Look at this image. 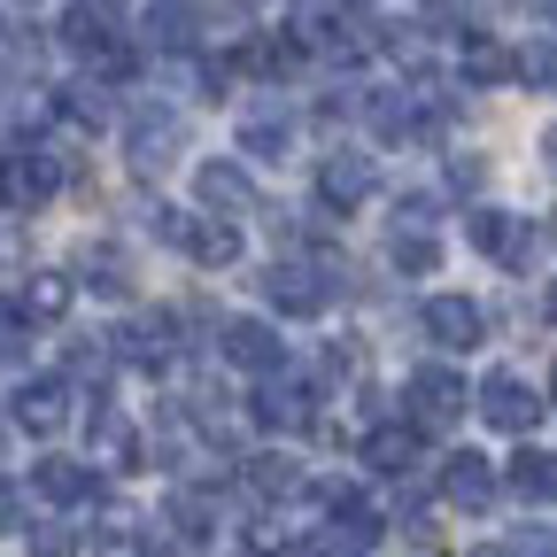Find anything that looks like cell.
Here are the masks:
<instances>
[{
    "mask_svg": "<svg viewBox=\"0 0 557 557\" xmlns=\"http://www.w3.org/2000/svg\"><path fill=\"white\" fill-rule=\"evenodd\" d=\"M94 442H101V457H116V465L139 457V442H132V426H124L116 410H94Z\"/></svg>",
    "mask_w": 557,
    "mask_h": 557,
    "instance_id": "f1b7e54d",
    "label": "cell"
},
{
    "mask_svg": "<svg viewBox=\"0 0 557 557\" xmlns=\"http://www.w3.org/2000/svg\"><path fill=\"white\" fill-rule=\"evenodd\" d=\"M70 295H78V287H70L62 271H39V278H24V302H16V310H24V318H62Z\"/></svg>",
    "mask_w": 557,
    "mask_h": 557,
    "instance_id": "cb8c5ba5",
    "label": "cell"
},
{
    "mask_svg": "<svg viewBox=\"0 0 557 557\" xmlns=\"http://www.w3.org/2000/svg\"><path fill=\"white\" fill-rule=\"evenodd\" d=\"M240 156L287 163V156H295V116H287V109H248V116H240Z\"/></svg>",
    "mask_w": 557,
    "mask_h": 557,
    "instance_id": "2e32d148",
    "label": "cell"
},
{
    "mask_svg": "<svg viewBox=\"0 0 557 557\" xmlns=\"http://www.w3.org/2000/svg\"><path fill=\"white\" fill-rule=\"evenodd\" d=\"M472 248L487 263H504V271H527L534 263V225L511 218V209H480V218H472Z\"/></svg>",
    "mask_w": 557,
    "mask_h": 557,
    "instance_id": "ba28073f",
    "label": "cell"
},
{
    "mask_svg": "<svg viewBox=\"0 0 557 557\" xmlns=\"http://www.w3.org/2000/svg\"><path fill=\"white\" fill-rule=\"evenodd\" d=\"M148 225L178 248V256H194L201 271H225V263H240V233L225 225V218H178V209H148Z\"/></svg>",
    "mask_w": 557,
    "mask_h": 557,
    "instance_id": "6da1fadb",
    "label": "cell"
},
{
    "mask_svg": "<svg viewBox=\"0 0 557 557\" xmlns=\"http://www.w3.org/2000/svg\"><path fill=\"white\" fill-rule=\"evenodd\" d=\"M542 318H549V325H557V278H549V295H542Z\"/></svg>",
    "mask_w": 557,
    "mask_h": 557,
    "instance_id": "d590c367",
    "label": "cell"
},
{
    "mask_svg": "<svg viewBox=\"0 0 557 557\" xmlns=\"http://www.w3.org/2000/svg\"><path fill=\"white\" fill-rule=\"evenodd\" d=\"M465 403H472V395H465V380H457L449 364H418L410 387H403V410H410L418 434H426V426H457Z\"/></svg>",
    "mask_w": 557,
    "mask_h": 557,
    "instance_id": "3957f363",
    "label": "cell"
},
{
    "mask_svg": "<svg viewBox=\"0 0 557 557\" xmlns=\"http://www.w3.org/2000/svg\"><path fill=\"white\" fill-rule=\"evenodd\" d=\"M194 194L218 209V218H240V209H256V178H248L240 163H225V156L194 171Z\"/></svg>",
    "mask_w": 557,
    "mask_h": 557,
    "instance_id": "9a60e30c",
    "label": "cell"
},
{
    "mask_svg": "<svg viewBox=\"0 0 557 557\" xmlns=\"http://www.w3.org/2000/svg\"><path fill=\"white\" fill-rule=\"evenodd\" d=\"M32 487H39L47 504H62V511H78V504H94V496H101V480H94V465H78V457H39Z\"/></svg>",
    "mask_w": 557,
    "mask_h": 557,
    "instance_id": "5bb4252c",
    "label": "cell"
},
{
    "mask_svg": "<svg viewBox=\"0 0 557 557\" xmlns=\"http://www.w3.org/2000/svg\"><path fill=\"white\" fill-rule=\"evenodd\" d=\"M54 109H62L70 124H86V132H101V124H109V101H101V86H62V94H54Z\"/></svg>",
    "mask_w": 557,
    "mask_h": 557,
    "instance_id": "484cf974",
    "label": "cell"
},
{
    "mask_svg": "<svg viewBox=\"0 0 557 557\" xmlns=\"http://www.w3.org/2000/svg\"><path fill=\"white\" fill-rule=\"evenodd\" d=\"M511 557H557V534L527 527V534H511Z\"/></svg>",
    "mask_w": 557,
    "mask_h": 557,
    "instance_id": "d6a6232c",
    "label": "cell"
},
{
    "mask_svg": "<svg viewBox=\"0 0 557 557\" xmlns=\"http://www.w3.org/2000/svg\"><path fill=\"white\" fill-rule=\"evenodd\" d=\"M542 156H549V171H557V132H549V139H542Z\"/></svg>",
    "mask_w": 557,
    "mask_h": 557,
    "instance_id": "74e56055",
    "label": "cell"
},
{
    "mask_svg": "<svg viewBox=\"0 0 557 557\" xmlns=\"http://www.w3.org/2000/svg\"><path fill=\"white\" fill-rule=\"evenodd\" d=\"M457 62H465V78H472V86H504V78H519V54H504L496 39H465Z\"/></svg>",
    "mask_w": 557,
    "mask_h": 557,
    "instance_id": "7402d4cb",
    "label": "cell"
},
{
    "mask_svg": "<svg viewBox=\"0 0 557 557\" xmlns=\"http://www.w3.org/2000/svg\"><path fill=\"white\" fill-rule=\"evenodd\" d=\"M178 148H186V116H178V109L148 101V109L124 116V156H132V171H171Z\"/></svg>",
    "mask_w": 557,
    "mask_h": 557,
    "instance_id": "7a4b0ae2",
    "label": "cell"
},
{
    "mask_svg": "<svg viewBox=\"0 0 557 557\" xmlns=\"http://www.w3.org/2000/svg\"><path fill=\"white\" fill-rule=\"evenodd\" d=\"M387 256H395V271H410V278L442 271V240H434V233H418V225H403V233L387 240Z\"/></svg>",
    "mask_w": 557,
    "mask_h": 557,
    "instance_id": "603a6c76",
    "label": "cell"
},
{
    "mask_svg": "<svg viewBox=\"0 0 557 557\" xmlns=\"http://www.w3.org/2000/svg\"><path fill=\"white\" fill-rule=\"evenodd\" d=\"M504 480H511V496H527V504H557V457L549 449H519Z\"/></svg>",
    "mask_w": 557,
    "mask_h": 557,
    "instance_id": "44dd1931",
    "label": "cell"
},
{
    "mask_svg": "<svg viewBox=\"0 0 557 557\" xmlns=\"http://www.w3.org/2000/svg\"><path fill=\"white\" fill-rule=\"evenodd\" d=\"M480 333H487V318H480L472 295H434V302H426V341L442 348V357H465V348H480Z\"/></svg>",
    "mask_w": 557,
    "mask_h": 557,
    "instance_id": "9c48e42d",
    "label": "cell"
},
{
    "mask_svg": "<svg viewBox=\"0 0 557 557\" xmlns=\"http://www.w3.org/2000/svg\"><path fill=\"white\" fill-rule=\"evenodd\" d=\"M32 557H78V534H62V527H39V534H32Z\"/></svg>",
    "mask_w": 557,
    "mask_h": 557,
    "instance_id": "1f68e13d",
    "label": "cell"
},
{
    "mask_svg": "<svg viewBox=\"0 0 557 557\" xmlns=\"http://www.w3.org/2000/svg\"><path fill=\"white\" fill-rule=\"evenodd\" d=\"M171 519H178V534H194V542L209 534V504H201V496H171Z\"/></svg>",
    "mask_w": 557,
    "mask_h": 557,
    "instance_id": "4dcf8cb0",
    "label": "cell"
},
{
    "mask_svg": "<svg viewBox=\"0 0 557 557\" xmlns=\"http://www.w3.org/2000/svg\"><path fill=\"white\" fill-rule=\"evenodd\" d=\"M218 348H225V364H233V372H248V380L287 372V348H278V333H271L263 318H233V325L218 333Z\"/></svg>",
    "mask_w": 557,
    "mask_h": 557,
    "instance_id": "8992f818",
    "label": "cell"
},
{
    "mask_svg": "<svg viewBox=\"0 0 557 557\" xmlns=\"http://www.w3.org/2000/svg\"><path fill=\"white\" fill-rule=\"evenodd\" d=\"M0 527H16V487L0 480Z\"/></svg>",
    "mask_w": 557,
    "mask_h": 557,
    "instance_id": "e575fe53",
    "label": "cell"
},
{
    "mask_svg": "<svg viewBox=\"0 0 557 557\" xmlns=\"http://www.w3.org/2000/svg\"><path fill=\"white\" fill-rule=\"evenodd\" d=\"M542 9H549V24H557V0H542Z\"/></svg>",
    "mask_w": 557,
    "mask_h": 557,
    "instance_id": "f35d334b",
    "label": "cell"
},
{
    "mask_svg": "<svg viewBox=\"0 0 557 557\" xmlns=\"http://www.w3.org/2000/svg\"><path fill=\"white\" fill-rule=\"evenodd\" d=\"M139 32H148V47L186 54V47H194V32H201V9H194V0H156V9L139 16Z\"/></svg>",
    "mask_w": 557,
    "mask_h": 557,
    "instance_id": "d6986e66",
    "label": "cell"
},
{
    "mask_svg": "<svg viewBox=\"0 0 557 557\" xmlns=\"http://www.w3.org/2000/svg\"><path fill=\"white\" fill-rule=\"evenodd\" d=\"M519 78H527V86H542V94H557V39L519 47Z\"/></svg>",
    "mask_w": 557,
    "mask_h": 557,
    "instance_id": "83f0119b",
    "label": "cell"
},
{
    "mask_svg": "<svg viewBox=\"0 0 557 557\" xmlns=\"http://www.w3.org/2000/svg\"><path fill=\"white\" fill-rule=\"evenodd\" d=\"M62 163L47 148H24V156H0V201H16V209H39L47 194H62Z\"/></svg>",
    "mask_w": 557,
    "mask_h": 557,
    "instance_id": "52a82bcc",
    "label": "cell"
},
{
    "mask_svg": "<svg viewBox=\"0 0 557 557\" xmlns=\"http://www.w3.org/2000/svg\"><path fill=\"white\" fill-rule=\"evenodd\" d=\"M16 426L24 434H54L62 418H70V380H32V387H16Z\"/></svg>",
    "mask_w": 557,
    "mask_h": 557,
    "instance_id": "e0dca14e",
    "label": "cell"
},
{
    "mask_svg": "<svg viewBox=\"0 0 557 557\" xmlns=\"http://www.w3.org/2000/svg\"><path fill=\"white\" fill-rule=\"evenodd\" d=\"M364 465H372L380 480H403V472L418 465V426H410V418H395V426H372V434H364Z\"/></svg>",
    "mask_w": 557,
    "mask_h": 557,
    "instance_id": "ac0fdd59",
    "label": "cell"
},
{
    "mask_svg": "<svg viewBox=\"0 0 557 557\" xmlns=\"http://www.w3.org/2000/svg\"><path fill=\"white\" fill-rule=\"evenodd\" d=\"M480 418H487L496 434H534V426H542V395H534L519 372H487V380H480Z\"/></svg>",
    "mask_w": 557,
    "mask_h": 557,
    "instance_id": "5b68a950",
    "label": "cell"
},
{
    "mask_svg": "<svg viewBox=\"0 0 557 557\" xmlns=\"http://www.w3.org/2000/svg\"><path fill=\"white\" fill-rule=\"evenodd\" d=\"M62 47H70V54H86V62H101V54H109V47H124V39L109 32V16L94 9V0H78V9L62 16Z\"/></svg>",
    "mask_w": 557,
    "mask_h": 557,
    "instance_id": "ffe728a7",
    "label": "cell"
},
{
    "mask_svg": "<svg viewBox=\"0 0 557 557\" xmlns=\"http://www.w3.org/2000/svg\"><path fill=\"white\" fill-rule=\"evenodd\" d=\"M472 557H511V542H487V549H472Z\"/></svg>",
    "mask_w": 557,
    "mask_h": 557,
    "instance_id": "8d00e7d4",
    "label": "cell"
},
{
    "mask_svg": "<svg viewBox=\"0 0 557 557\" xmlns=\"http://www.w3.org/2000/svg\"><path fill=\"white\" fill-rule=\"evenodd\" d=\"M116 348H124V364H139V372H163V364L178 357V318H163V310H139V318H124Z\"/></svg>",
    "mask_w": 557,
    "mask_h": 557,
    "instance_id": "30bf717a",
    "label": "cell"
},
{
    "mask_svg": "<svg viewBox=\"0 0 557 557\" xmlns=\"http://www.w3.org/2000/svg\"><path fill=\"white\" fill-rule=\"evenodd\" d=\"M295 457H248V487L256 496H295Z\"/></svg>",
    "mask_w": 557,
    "mask_h": 557,
    "instance_id": "4316f807",
    "label": "cell"
},
{
    "mask_svg": "<svg viewBox=\"0 0 557 557\" xmlns=\"http://www.w3.org/2000/svg\"><path fill=\"white\" fill-rule=\"evenodd\" d=\"M24 325H32L24 310H0V364H24L32 357V333Z\"/></svg>",
    "mask_w": 557,
    "mask_h": 557,
    "instance_id": "f546056e",
    "label": "cell"
},
{
    "mask_svg": "<svg viewBox=\"0 0 557 557\" xmlns=\"http://www.w3.org/2000/svg\"><path fill=\"white\" fill-rule=\"evenodd\" d=\"M94 9H116V0H94Z\"/></svg>",
    "mask_w": 557,
    "mask_h": 557,
    "instance_id": "ab89813d",
    "label": "cell"
},
{
    "mask_svg": "<svg viewBox=\"0 0 557 557\" xmlns=\"http://www.w3.org/2000/svg\"><path fill=\"white\" fill-rule=\"evenodd\" d=\"M449 186H457V194H472V186H480V163H472V156H465V163H449Z\"/></svg>",
    "mask_w": 557,
    "mask_h": 557,
    "instance_id": "836d02e7",
    "label": "cell"
},
{
    "mask_svg": "<svg viewBox=\"0 0 557 557\" xmlns=\"http://www.w3.org/2000/svg\"><path fill=\"white\" fill-rule=\"evenodd\" d=\"M442 496H449L457 511H487V504H496V465H487L480 449H457V457L442 465Z\"/></svg>",
    "mask_w": 557,
    "mask_h": 557,
    "instance_id": "4fadbf2b",
    "label": "cell"
},
{
    "mask_svg": "<svg viewBox=\"0 0 557 557\" xmlns=\"http://www.w3.org/2000/svg\"><path fill=\"white\" fill-rule=\"evenodd\" d=\"M86 287H94V295H132V263H124L116 248H94V256H86Z\"/></svg>",
    "mask_w": 557,
    "mask_h": 557,
    "instance_id": "d4e9b609",
    "label": "cell"
},
{
    "mask_svg": "<svg viewBox=\"0 0 557 557\" xmlns=\"http://www.w3.org/2000/svg\"><path fill=\"white\" fill-rule=\"evenodd\" d=\"M263 302L278 318H318L333 302V271L325 263H271L263 271Z\"/></svg>",
    "mask_w": 557,
    "mask_h": 557,
    "instance_id": "277c9868",
    "label": "cell"
},
{
    "mask_svg": "<svg viewBox=\"0 0 557 557\" xmlns=\"http://www.w3.org/2000/svg\"><path fill=\"white\" fill-rule=\"evenodd\" d=\"M310 403H318V387H295L287 372H271L263 387H256V426H271V434H295V426H310Z\"/></svg>",
    "mask_w": 557,
    "mask_h": 557,
    "instance_id": "8fae6325",
    "label": "cell"
},
{
    "mask_svg": "<svg viewBox=\"0 0 557 557\" xmlns=\"http://www.w3.org/2000/svg\"><path fill=\"white\" fill-rule=\"evenodd\" d=\"M372 186H380L372 156H325L318 163V201L325 209H357V201H372Z\"/></svg>",
    "mask_w": 557,
    "mask_h": 557,
    "instance_id": "7c38bea8",
    "label": "cell"
}]
</instances>
